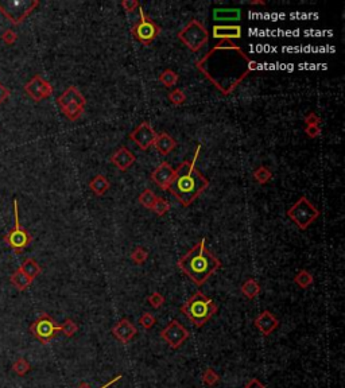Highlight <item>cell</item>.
<instances>
[{"label":"cell","instance_id":"6da1fadb","mask_svg":"<svg viewBox=\"0 0 345 388\" xmlns=\"http://www.w3.org/2000/svg\"><path fill=\"white\" fill-rule=\"evenodd\" d=\"M196 68L223 93L233 90L258 69V62L247 55L233 41H221L196 62Z\"/></svg>","mask_w":345,"mask_h":388},{"label":"cell","instance_id":"7a4b0ae2","mask_svg":"<svg viewBox=\"0 0 345 388\" xmlns=\"http://www.w3.org/2000/svg\"><path fill=\"white\" fill-rule=\"evenodd\" d=\"M201 146H197L193 161L182 162L177 168H174V178L168 188V192H170L183 206H190L199 198L200 194L209 186V179L205 178L196 166Z\"/></svg>","mask_w":345,"mask_h":388},{"label":"cell","instance_id":"3957f363","mask_svg":"<svg viewBox=\"0 0 345 388\" xmlns=\"http://www.w3.org/2000/svg\"><path fill=\"white\" fill-rule=\"evenodd\" d=\"M177 266L200 287L221 267V262L206 248V239L204 237L178 260Z\"/></svg>","mask_w":345,"mask_h":388},{"label":"cell","instance_id":"277c9868","mask_svg":"<svg viewBox=\"0 0 345 388\" xmlns=\"http://www.w3.org/2000/svg\"><path fill=\"white\" fill-rule=\"evenodd\" d=\"M217 310H219V306L215 301L206 297L201 291L193 294L181 306V311L188 317L189 321L196 328H202L217 313Z\"/></svg>","mask_w":345,"mask_h":388},{"label":"cell","instance_id":"5b68a950","mask_svg":"<svg viewBox=\"0 0 345 388\" xmlns=\"http://www.w3.org/2000/svg\"><path fill=\"white\" fill-rule=\"evenodd\" d=\"M178 39L190 50V52H199L204 48L209 41V31L206 27L199 21L192 19L181 31L178 32Z\"/></svg>","mask_w":345,"mask_h":388},{"label":"cell","instance_id":"8992f818","mask_svg":"<svg viewBox=\"0 0 345 388\" xmlns=\"http://www.w3.org/2000/svg\"><path fill=\"white\" fill-rule=\"evenodd\" d=\"M288 216L290 220H293L297 224L301 231H305V229H308L312 222L318 219L319 210L305 195H302L288 210Z\"/></svg>","mask_w":345,"mask_h":388},{"label":"cell","instance_id":"52a82bcc","mask_svg":"<svg viewBox=\"0 0 345 388\" xmlns=\"http://www.w3.org/2000/svg\"><path fill=\"white\" fill-rule=\"evenodd\" d=\"M14 228L4 236V242L12 248L15 253H22L27 246L32 242V236L22 226L19 220V205L18 199L14 198Z\"/></svg>","mask_w":345,"mask_h":388},{"label":"cell","instance_id":"ba28073f","mask_svg":"<svg viewBox=\"0 0 345 388\" xmlns=\"http://www.w3.org/2000/svg\"><path fill=\"white\" fill-rule=\"evenodd\" d=\"M138 11H139V21L132 26L131 32H132V35H134V38L138 42H141L144 46H148L159 35L161 27L158 26L150 16H147L144 14V10H143L142 5H139Z\"/></svg>","mask_w":345,"mask_h":388},{"label":"cell","instance_id":"9c48e42d","mask_svg":"<svg viewBox=\"0 0 345 388\" xmlns=\"http://www.w3.org/2000/svg\"><path fill=\"white\" fill-rule=\"evenodd\" d=\"M59 325L47 313H41L37 320L30 325L31 334L42 344H49L59 333Z\"/></svg>","mask_w":345,"mask_h":388},{"label":"cell","instance_id":"30bf717a","mask_svg":"<svg viewBox=\"0 0 345 388\" xmlns=\"http://www.w3.org/2000/svg\"><path fill=\"white\" fill-rule=\"evenodd\" d=\"M190 332L178 320H172L168 324V326L161 332V338L166 341L172 349H179L183 345V342L189 340Z\"/></svg>","mask_w":345,"mask_h":388},{"label":"cell","instance_id":"8fae6325","mask_svg":"<svg viewBox=\"0 0 345 388\" xmlns=\"http://www.w3.org/2000/svg\"><path fill=\"white\" fill-rule=\"evenodd\" d=\"M130 139L135 143L141 150L146 151L150 147L154 146V142L157 139V132L152 128L148 121H143L136 127L134 131L130 134Z\"/></svg>","mask_w":345,"mask_h":388},{"label":"cell","instance_id":"7c38bea8","mask_svg":"<svg viewBox=\"0 0 345 388\" xmlns=\"http://www.w3.org/2000/svg\"><path fill=\"white\" fill-rule=\"evenodd\" d=\"M25 92L30 96L35 103H39L42 100L47 99L53 95L52 84L43 79L42 76H34L26 85H25Z\"/></svg>","mask_w":345,"mask_h":388},{"label":"cell","instance_id":"4fadbf2b","mask_svg":"<svg viewBox=\"0 0 345 388\" xmlns=\"http://www.w3.org/2000/svg\"><path fill=\"white\" fill-rule=\"evenodd\" d=\"M136 333H138V331H136L135 325L127 318H123L119 322H116L112 328V334L116 340L120 341L121 344H128L130 341L134 340Z\"/></svg>","mask_w":345,"mask_h":388},{"label":"cell","instance_id":"5bb4252c","mask_svg":"<svg viewBox=\"0 0 345 388\" xmlns=\"http://www.w3.org/2000/svg\"><path fill=\"white\" fill-rule=\"evenodd\" d=\"M254 325H255V328L260 332L263 336H270L272 332L275 331L278 326H279V321H278L275 315L272 314L271 311L264 310V311H261L260 314L255 318Z\"/></svg>","mask_w":345,"mask_h":388},{"label":"cell","instance_id":"9a60e30c","mask_svg":"<svg viewBox=\"0 0 345 388\" xmlns=\"http://www.w3.org/2000/svg\"><path fill=\"white\" fill-rule=\"evenodd\" d=\"M172 178H174V168L168 162H162L151 173L152 182L162 190H168Z\"/></svg>","mask_w":345,"mask_h":388},{"label":"cell","instance_id":"2e32d148","mask_svg":"<svg viewBox=\"0 0 345 388\" xmlns=\"http://www.w3.org/2000/svg\"><path fill=\"white\" fill-rule=\"evenodd\" d=\"M136 158L132 152L127 148V147L121 146L117 148L112 155H111V162L112 165L117 167L121 171H126L127 168H130L134 163H135Z\"/></svg>","mask_w":345,"mask_h":388},{"label":"cell","instance_id":"e0dca14e","mask_svg":"<svg viewBox=\"0 0 345 388\" xmlns=\"http://www.w3.org/2000/svg\"><path fill=\"white\" fill-rule=\"evenodd\" d=\"M212 35L215 39L220 41H232V39H240L241 27L239 25H215L212 28Z\"/></svg>","mask_w":345,"mask_h":388},{"label":"cell","instance_id":"ac0fdd59","mask_svg":"<svg viewBox=\"0 0 345 388\" xmlns=\"http://www.w3.org/2000/svg\"><path fill=\"white\" fill-rule=\"evenodd\" d=\"M57 104L61 108H65L69 104H79L81 107H85L86 104V99H85L83 93L80 92L76 86H69L68 89L63 92L62 95L57 99Z\"/></svg>","mask_w":345,"mask_h":388},{"label":"cell","instance_id":"d6986e66","mask_svg":"<svg viewBox=\"0 0 345 388\" xmlns=\"http://www.w3.org/2000/svg\"><path fill=\"white\" fill-rule=\"evenodd\" d=\"M175 146H177L175 139L170 137L168 132L157 134V139H155V142H154V147L157 148V151L159 152L161 155H163V157L169 155V154L175 148Z\"/></svg>","mask_w":345,"mask_h":388},{"label":"cell","instance_id":"ffe728a7","mask_svg":"<svg viewBox=\"0 0 345 388\" xmlns=\"http://www.w3.org/2000/svg\"><path fill=\"white\" fill-rule=\"evenodd\" d=\"M240 8H215L213 10V19L219 22L224 21H240Z\"/></svg>","mask_w":345,"mask_h":388},{"label":"cell","instance_id":"44dd1931","mask_svg":"<svg viewBox=\"0 0 345 388\" xmlns=\"http://www.w3.org/2000/svg\"><path fill=\"white\" fill-rule=\"evenodd\" d=\"M10 280L12 286H15L16 290H19V291H25L32 283V279L29 278L26 274L22 271L21 268H18V270H15L14 273L11 274Z\"/></svg>","mask_w":345,"mask_h":388},{"label":"cell","instance_id":"7402d4cb","mask_svg":"<svg viewBox=\"0 0 345 388\" xmlns=\"http://www.w3.org/2000/svg\"><path fill=\"white\" fill-rule=\"evenodd\" d=\"M110 181L105 178L103 174H97L90 182H89V188L96 195H103V194L110 189Z\"/></svg>","mask_w":345,"mask_h":388},{"label":"cell","instance_id":"603a6c76","mask_svg":"<svg viewBox=\"0 0 345 388\" xmlns=\"http://www.w3.org/2000/svg\"><path fill=\"white\" fill-rule=\"evenodd\" d=\"M241 294L248 299H255L260 294V284L258 283L254 278L247 279L244 283L241 284Z\"/></svg>","mask_w":345,"mask_h":388},{"label":"cell","instance_id":"cb8c5ba5","mask_svg":"<svg viewBox=\"0 0 345 388\" xmlns=\"http://www.w3.org/2000/svg\"><path fill=\"white\" fill-rule=\"evenodd\" d=\"M19 268H21L23 273L26 274L29 278L32 279V280L37 278L39 274L42 273V268H41V266H39V264H38V263L35 262L32 257H29V259H26L25 262L22 263L21 267Z\"/></svg>","mask_w":345,"mask_h":388},{"label":"cell","instance_id":"d4e9b609","mask_svg":"<svg viewBox=\"0 0 345 388\" xmlns=\"http://www.w3.org/2000/svg\"><path fill=\"white\" fill-rule=\"evenodd\" d=\"M314 282V278L308 270H301L298 274L294 277V283L298 286L299 289H308Z\"/></svg>","mask_w":345,"mask_h":388},{"label":"cell","instance_id":"484cf974","mask_svg":"<svg viewBox=\"0 0 345 388\" xmlns=\"http://www.w3.org/2000/svg\"><path fill=\"white\" fill-rule=\"evenodd\" d=\"M84 108L85 107H81V105L79 104H69L66 105L65 108H61V111L65 113V116L68 117L69 120L74 121L77 120V119H80L81 115L84 113Z\"/></svg>","mask_w":345,"mask_h":388},{"label":"cell","instance_id":"4316f807","mask_svg":"<svg viewBox=\"0 0 345 388\" xmlns=\"http://www.w3.org/2000/svg\"><path fill=\"white\" fill-rule=\"evenodd\" d=\"M158 195L154 192H152L151 189H144L143 192L141 193V195H139V202H141V205H143L146 209H150L151 210L152 205H154V202L157 201Z\"/></svg>","mask_w":345,"mask_h":388},{"label":"cell","instance_id":"83f0119b","mask_svg":"<svg viewBox=\"0 0 345 388\" xmlns=\"http://www.w3.org/2000/svg\"><path fill=\"white\" fill-rule=\"evenodd\" d=\"M159 81L162 83L166 88H172L174 85L177 84L178 81V74L172 70V69H166L163 70L162 73L159 74Z\"/></svg>","mask_w":345,"mask_h":388},{"label":"cell","instance_id":"f1b7e54d","mask_svg":"<svg viewBox=\"0 0 345 388\" xmlns=\"http://www.w3.org/2000/svg\"><path fill=\"white\" fill-rule=\"evenodd\" d=\"M272 178V173L270 168H267L266 166H260L254 171V179L257 181L258 184L266 185L270 179Z\"/></svg>","mask_w":345,"mask_h":388},{"label":"cell","instance_id":"f546056e","mask_svg":"<svg viewBox=\"0 0 345 388\" xmlns=\"http://www.w3.org/2000/svg\"><path fill=\"white\" fill-rule=\"evenodd\" d=\"M12 371H14L16 375H19V376H25V375H27V373L31 371V365H30V362L27 361L26 359L19 357V359L14 362Z\"/></svg>","mask_w":345,"mask_h":388},{"label":"cell","instance_id":"4dcf8cb0","mask_svg":"<svg viewBox=\"0 0 345 388\" xmlns=\"http://www.w3.org/2000/svg\"><path fill=\"white\" fill-rule=\"evenodd\" d=\"M148 259V252L143 248V247H136L134 251L131 252V260L141 266V264H144Z\"/></svg>","mask_w":345,"mask_h":388},{"label":"cell","instance_id":"1f68e13d","mask_svg":"<svg viewBox=\"0 0 345 388\" xmlns=\"http://www.w3.org/2000/svg\"><path fill=\"white\" fill-rule=\"evenodd\" d=\"M59 328H61L59 332L62 333L63 336L69 337V338L73 337L77 333V331H79V325L73 320H70V318H66L62 325H59Z\"/></svg>","mask_w":345,"mask_h":388},{"label":"cell","instance_id":"d6a6232c","mask_svg":"<svg viewBox=\"0 0 345 388\" xmlns=\"http://www.w3.org/2000/svg\"><path fill=\"white\" fill-rule=\"evenodd\" d=\"M220 382V376L219 373L216 372L213 368H206L202 373V383L209 386V387H213L216 384Z\"/></svg>","mask_w":345,"mask_h":388},{"label":"cell","instance_id":"836d02e7","mask_svg":"<svg viewBox=\"0 0 345 388\" xmlns=\"http://www.w3.org/2000/svg\"><path fill=\"white\" fill-rule=\"evenodd\" d=\"M151 210L155 213V215L165 216L169 210H170V204H169V201H166V199L162 198V197H158L157 201H155L154 205H152Z\"/></svg>","mask_w":345,"mask_h":388},{"label":"cell","instance_id":"e575fe53","mask_svg":"<svg viewBox=\"0 0 345 388\" xmlns=\"http://www.w3.org/2000/svg\"><path fill=\"white\" fill-rule=\"evenodd\" d=\"M147 302H148V305H150L151 307H154V309H161L163 306V304H165V297H163L161 293L154 291L151 295H148Z\"/></svg>","mask_w":345,"mask_h":388},{"label":"cell","instance_id":"d590c367","mask_svg":"<svg viewBox=\"0 0 345 388\" xmlns=\"http://www.w3.org/2000/svg\"><path fill=\"white\" fill-rule=\"evenodd\" d=\"M139 324H141L146 331H150L152 326L157 324V320H155V317H154L151 313H143V314L139 317Z\"/></svg>","mask_w":345,"mask_h":388},{"label":"cell","instance_id":"8d00e7d4","mask_svg":"<svg viewBox=\"0 0 345 388\" xmlns=\"http://www.w3.org/2000/svg\"><path fill=\"white\" fill-rule=\"evenodd\" d=\"M169 100L174 105H182L186 101V96L181 89H174L169 93Z\"/></svg>","mask_w":345,"mask_h":388},{"label":"cell","instance_id":"74e56055","mask_svg":"<svg viewBox=\"0 0 345 388\" xmlns=\"http://www.w3.org/2000/svg\"><path fill=\"white\" fill-rule=\"evenodd\" d=\"M16 39H18V34H16L14 30H11V28L5 30V31L1 34V41H3L5 45H14V43L16 42Z\"/></svg>","mask_w":345,"mask_h":388},{"label":"cell","instance_id":"f35d334b","mask_svg":"<svg viewBox=\"0 0 345 388\" xmlns=\"http://www.w3.org/2000/svg\"><path fill=\"white\" fill-rule=\"evenodd\" d=\"M139 1H136V0H123L121 1V7L124 8V11H127V12H134L135 10H138L139 8Z\"/></svg>","mask_w":345,"mask_h":388},{"label":"cell","instance_id":"ab89813d","mask_svg":"<svg viewBox=\"0 0 345 388\" xmlns=\"http://www.w3.org/2000/svg\"><path fill=\"white\" fill-rule=\"evenodd\" d=\"M319 123H321V119H319V116L316 115L314 112H310V113H308V115L305 116V124H306V127L319 126Z\"/></svg>","mask_w":345,"mask_h":388},{"label":"cell","instance_id":"60d3db41","mask_svg":"<svg viewBox=\"0 0 345 388\" xmlns=\"http://www.w3.org/2000/svg\"><path fill=\"white\" fill-rule=\"evenodd\" d=\"M121 378H123V375H121V373H119V375H116L115 378L111 379L110 382H107V383H105L104 386H101V387H100V388H110L111 386H114V384L117 383L119 380H121ZM77 388H90V386H89V384H86V383H81Z\"/></svg>","mask_w":345,"mask_h":388},{"label":"cell","instance_id":"b9f144b4","mask_svg":"<svg viewBox=\"0 0 345 388\" xmlns=\"http://www.w3.org/2000/svg\"><path fill=\"white\" fill-rule=\"evenodd\" d=\"M305 132H306V135H308L309 138H317L321 135V128H319V126H308L306 127V130H305Z\"/></svg>","mask_w":345,"mask_h":388},{"label":"cell","instance_id":"7bdbcfd3","mask_svg":"<svg viewBox=\"0 0 345 388\" xmlns=\"http://www.w3.org/2000/svg\"><path fill=\"white\" fill-rule=\"evenodd\" d=\"M10 96H11L10 89H8L7 86H4V85L0 83V104H3L5 100L10 97Z\"/></svg>","mask_w":345,"mask_h":388},{"label":"cell","instance_id":"ee69618b","mask_svg":"<svg viewBox=\"0 0 345 388\" xmlns=\"http://www.w3.org/2000/svg\"><path fill=\"white\" fill-rule=\"evenodd\" d=\"M244 388H266V386L261 383V382H259L257 378H252L247 382Z\"/></svg>","mask_w":345,"mask_h":388},{"label":"cell","instance_id":"f6af8a7d","mask_svg":"<svg viewBox=\"0 0 345 388\" xmlns=\"http://www.w3.org/2000/svg\"><path fill=\"white\" fill-rule=\"evenodd\" d=\"M250 4H252V5H266V1H263V0H251V1H250Z\"/></svg>","mask_w":345,"mask_h":388}]
</instances>
